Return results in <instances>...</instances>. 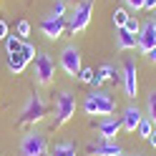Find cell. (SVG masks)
<instances>
[{
    "label": "cell",
    "instance_id": "obj_13",
    "mask_svg": "<svg viewBox=\"0 0 156 156\" xmlns=\"http://www.w3.org/2000/svg\"><path fill=\"white\" fill-rule=\"evenodd\" d=\"M144 116H146V113L139 108V106L129 103V106L123 108V116H121V126H123V131H126V133H136V129H139V123H141Z\"/></svg>",
    "mask_w": 156,
    "mask_h": 156
},
{
    "label": "cell",
    "instance_id": "obj_33",
    "mask_svg": "<svg viewBox=\"0 0 156 156\" xmlns=\"http://www.w3.org/2000/svg\"><path fill=\"white\" fill-rule=\"evenodd\" d=\"M129 156H146V154H141V151H136V154H129Z\"/></svg>",
    "mask_w": 156,
    "mask_h": 156
},
{
    "label": "cell",
    "instance_id": "obj_29",
    "mask_svg": "<svg viewBox=\"0 0 156 156\" xmlns=\"http://www.w3.org/2000/svg\"><path fill=\"white\" fill-rule=\"evenodd\" d=\"M5 38H8V23L0 20V41H5Z\"/></svg>",
    "mask_w": 156,
    "mask_h": 156
},
{
    "label": "cell",
    "instance_id": "obj_3",
    "mask_svg": "<svg viewBox=\"0 0 156 156\" xmlns=\"http://www.w3.org/2000/svg\"><path fill=\"white\" fill-rule=\"evenodd\" d=\"M53 108H55V129H61V126H66L68 121L76 116V96L71 91H61L55 93L53 98Z\"/></svg>",
    "mask_w": 156,
    "mask_h": 156
},
{
    "label": "cell",
    "instance_id": "obj_28",
    "mask_svg": "<svg viewBox=\"0 0 156 156\" xmlns=\"http://www.w3.org/2000/svg\"><path fill=\"white\" fill-rule=\"evenodd\" d=\"M101 83H103V76H101L98 71H96V76H93V81H91V86H93V88H101Z\"/></svg>",
    "mask_w": 156,
    "mask_h": 156
},
{
    "label": "cell",
    "instance_id": "obj_31",
    "mask_svg": "<svg viewBox=\"0 0 156 156\" xmlns=\"http://www.w3.org/2000/svg\"><path fill=\"white\" fill-rule=\"evenodd\" d=\"M146 61H149V63H156V48H151V51L146 53Z\"/></svg>",
    "mask_w": 156,
    "mask_h": 156
},
{
    "label": "cell",
    "instance_id": "obj_16",
    "mask_svg": "<svg viewBox=\"0 0 156 156\" xmlns=\"http://www.w3.org/2000/svg\"><path fill=\"white\" fill-rule=\"evenodd\" d=\"M51 156H76V144L73 141H58L51 149Z\"/></svg>",
    "mask_w": 156,
    "mask_h": 156
},
{
    "label": "cell",
    "instance_id": "obj_23",
    "mask_svg": "<svg viewBox=\"0 0 156 156\" xmlns=\"http://www.w3.org/2000/svg\"><path fill=\"white\" fill-rule=\"evenodd\" d=\"M93 76H96V71H93V68H88V66H83L81 68V71H78V81H81V83H88L91 86V81H93Z\"/></svg>",
    "mask_w": 156,
    "mask_h": 156
},
{
    "label": "cell",
    "instance_id": "obj_9",
    "mask_svg": "<svg viewBox=\"0 0 156 156\" xmlns=\"http://www.w3.org/2000/svg\"><path fill=\"white\" fill-rule=\"evenodd\" d=\"M61 68L66 71L68 78H76L78 71H81V51H78L76 45H66L63 51H61Z\"/></svg>",
    "mask_w": 156,
    "mask_h": 156
},
{
    "label": "cell",
    "instance_id": "obj_10",
    "mask_svg": "<svg viewBox=\"0 0 156 156\" xmlns=\"http://www.w3.org/2000/svg\"><path fill=\"white\" fill-rule=\"evenodd\" d=\"M86 154L88 156H121V146L108 139H98V141H88L86 144Z\"/></svg>",
    "mask_w": 156,
    "mask_h": 156
},
{
    "label": "cell",
    "instance_id": "obj_27",
    "mask_svg": "<svg viewBox=\"0 0 156 156\" xmlns=\"http://www.w3.org/2000/svg\"><path fill=\"white\" fill-rule=\"evenodd\" d=\"M123 5H126V10H133V13L144 10V0H123Z\"/></svg>",
    "mask_w": 156,
    "mask_h": 156
},
{
    "label": "cell",
    "instance_id": "obj_24",
    "mask_svg": "<svg viewBox=\"0 0 156 156\" xmlns=\"http://www.w3.org/2000/svg\"><path fill=\"white\" fill-rule=\"evenodd\" d=\"M15 33H18V38H20V41H28V35H30V23H28V20H18Z\"/></svg>",
    "mask_w": 156,
    "mask_h": 156
},
{
    "label": "cell",
    "instance_id": "obj_25",
    "mask_svg": "<svg viewBox=\"0 0 156 156\" xmlns=\"http://www.w3.org/2000/svg\"><path fill=\"white\" fill-rule=\"evenodd\" d=\"M66 13H68V8H66V0H55L53 3V18H66Z\"/></svg>",
    "mask_w": 156,
    "mask_h": 156
},
{
    "label": "cell",
    "instance_id": "obj_15",
    "mask_svg": "<svg viewBox=\"0 0 156 156\" xmlns=\"http://www.w3.org/2000/svg\"><path fill=\"white\" fill-rule=\"evenodd\" d=\"M25 66H28V61L23 58L20 51H18V53H8V71H10V73L20 76V73L25 71Z\"/></svg>",
    "mask_w": 156,
    "mask_h": 156
},
{
    "label": "cell",
    "instance_id": "obj_11",
    "mask_svg": "<svg viewBox=\"0 0 156 156\" xmlns=\"http://www.w3.org/2000/svg\"><path fill=\"white\" fill-rule=\"evenodd\" d=\"M38 28H41V33L48 38V41H58V38L66 33L68 23H66V18H53V15H45Z\"/></svg>",
    "mask_w": 156,
    "mask_h": 156
},
{
    "label": "cell",
    "instance_id": "obj_1",
    "mask_svg": "<svg viewBox=\"0 0 156 156\" xmlns=\"http://www.w3.org/2000/svg\"><path fill=\"white\" fill-rule=\"evenodd\" d=\"M83 111L88 113V116H101V119H103V116H113L116 101H113V96L108 91L96 88V91H91L83 98Z\"/></svg>",
    "mask_w": 156,
    "mask_h": 156
},
{
    "label": "cell",
    "instance_id": "obj_12",
    "mask_svg": "<svg viewBox=\"0 0 156 156\" xmlns=\"http://www.w3.org/2000/svg\"><path fill=\"white\" fill-rule=\"evenodd\" d=\"M96 131H98V139L116 141V136L123 131V126H121V119H116V116H103V119L96 123Z\"/></svg>",
    "mask_w": 156,
    "mask_h": 156
},
{
    "label": "cell",
    "instance_id": "obj_2",
    "mask_svg": "<svg viewBox=\"0 0 156 156\" xmlns=\"http://www.w3.org/2000/svg\"><path fill=\"white\" fill-rule=\"evenodd\" d=\"M45 113H48V106L43 101V96L41 93H30L28 101H25V106L20 108L18 123H20V126H35V123H41L45 119Z\"/></svg>",
    "mask_w": 156,
    "mask_h": 156
},
{
    "label": "cell",
    "instance_id": "obj_35",
    "mask_svg": "<svg viewBox=\"0 0 156 156\" xmlns=\"http://www.w3.org/2000/svg\"><path fill=\"white\" fill-rule=\"evenodd\" d=\"M154 20H156V15H154Z\"/></svg>",
    "mask_w": 156,
    "mask_h": 156
},
{
    "label": "cell",
    "instance_id": "obj_21",
    "mask_svg": "<svg viewBox=\"0 0 156 156\" xmlns=\"http://www.w3.org/2000/svg\"><path fill=\"white\" fill-rule=\"evenodd\" d=\"M20 45H23V41L18 35H8L5 38V51L8 53H18V51H20Z\"/></svg>",
    "mask_w": 156,
    "mask_h": 156
},
{
    "label": "cell",
    "instance_id": "obj_14",
    "mask_svg": "<svg viewBox=\"0 0 156 156\" xmlns=\"http://www.w3.org/2000/svg\"><path fill=\"white\" fill-rule=\"evenodd\" d=\"M116 48L119 51H133L136 48V35L129 33L126 28H116Z\"/></svg>",
    "mask_w": 156,
    "mask_h": 156
},
{
    "label": "cell",
    "instance_id": "obj_19",
    "mask_svg": "<svg viewBox=\"0 0 156 156\" xmlns=\"http://www.w3.org/2000/svg\"><path fill=\"white\" fill-rule=\"evenodd\" d=\"M146 119H151L156 126V88L149 91V96H146Z\"/></svg>",
    "mask_w": 156,
    "mask_h": 156
},
{
    "label": "cell",
    "instance_id": "obj_30",
    "mask_svg": "<svg viewBox=\"0 0 156 156\" xmlns=\"http://www.w3.org/2000/svg\"><path fill=\"white\" fill-rule=\"evenodd\" d=\"M144 10H154L156 13V0H144Z\"/></svg>",
    "mask_w": 156,
    "mask_h": 156
},
{
    "label": "cell",
    "instance_id": "obj_5",
    "mask_svg": "<svg viewBox=\"0 0 156 156\" xmlns=\"http://www.w3.org/2000/svg\"><path fill=\"white\" fill-rule=\"evenodd\" d=\"M20 156H48V141L41 131H28L20 139Z\"/></svg>",
    "mask_w": 156,
    "mask_h": 156
},
{
    "label": "cell",
    "instance_id": "obj_6",
    "mask_svg": "<svg viewBox=\"0 0 156 156\" xmlns=\"http://www.w3.org/2000/svg\"><path fill=\"white\" fill-rule=\"evenodd\" d=\"M33 76H35V81L41 83V86H48V83L53 81L55 63H53L51 53H38L35 55V61H33Z\"/></svg>",
    "mask_w": 156,
    "mask_h": 156
},
{
    "label": "cell",
    "instance_id": "obj_34",
    "mask_svg": "<svg viewBox=\"0 0 156 156\" xmlns=\"http://www.w3.org/2000/svg\"><path fill=\"white\" fill-rule=\"evenodd\" d=\"M121 156H129V154H121Z\"/></svg>",
    "mask_w": 156,
    "mask_h": 156
},
{
    "label": "cell",
    "instance_id": "obj_7",
    "mask_svg": "<svg viewBox=\"0 0 156 156\" xmlns=\"http://www.w3.org/2000/svg\"><path fill=\"white\" fill-rule=\"evenodd\" d=\"M139 71H136V63L133 61H123L121 68V83H123V93L126 98H136L139 96Z\"/></svg>",
    "mask_w": 156,
    "mask_h": 156
},
{
    "label": "cell",
    "instance_id": "obj_17",
    "mask_svg": "<svg viewBox=\"0 0 156 156\" xmlns=\"http://www.w3.org/2000/svg\"><path fill=\"white\" fill-rule=\"evenodd\" d=\"M98 73L103 76V81H108V83H119L121 81V71H119V68H113L111 63H103L98 68Z\"/></svg>",
    "mask_w": 156,
    "mask_h": 156
},
{
    "label": "cell",
    "instance_id": "obj_4",
    "mask_svg": "<svg viewBox=\"0 0 156 156\" xmlns=\"http://www.w3.org/2000/svg\"><path fill=\"white\" fill-rule=\"evenodd\" d=\"M91 15H93V0H81V3L73 5V10L68 13V30L73 35L76 33H83L91 23Z\"/></svg>",
    "mask_w": 156,
    "mask_h": 156
},
{
    "label": "cell",
    "instance_id": "obj_20",
    "mask_svg": "<svg viewBox=\"0 0 156 156\" xmlns=\"http://www.w3.org/2000/svg\"><path fill=\"white\" fill-rule=\"evenodd\" d=\"M129 10H126V8H116V10H113V25L116 28H123L126 23H129Z\"/></svg>",
    "mask_w": 156,
    "mask_h": 156
},
{
    "label": "cell",
    "instance_id": "obj_18",
    "mask_svg": "<svg viewBox=\"0 0 156 156\" xmlns=\"http://www.w3.org/2000/svg\"><path fill=\"white\" fill-rule=\"evenodd\" d=\"M154 129H156V126H154V121L151 119H146V116H144V119H141V123H139V129H136V133H139V139H149V136L154 133Z\"/></svg>",
    "mask_w": 156,
    "mask_h": 156
},
{
    "label": "cell",
    "instance_id": "obj_26",
    "mask_svg": "<svg viewBox=\"0 0 156 156\" xmlns=\"http://www.w3.org/2000/svg\"><path fill=\"white\" fill-rule=\"evenodd\" d=\"M123 28H126V30H129V33H133V35H139V30H141V23H139V20H136V18L131 15V18H129V23H126Z\"/></svg>",
    "mask_w": 156,
    "mask_h": 156
},
{
    "label": "cell",
    "instance_id": "obj_22",
    "mask_svg": "<svg viewBox=\"0 0 156 156\" xmlns=\"http://www.w3.org/2000/svg\"><path fill=\"white\" fill-rule=\"evenodd\" d=\"M20 53H23V58H25V61L28 63H30V61H35V45L33 43H28V41H23V45H20Z\"/></svg>",
    "mask_w": 156,
    "mask_h": 156
},
{
    "label": "cell",
    "instance_id": "obj_32",
    "mask_svg": "<svg viewBox=\"0 0 156 156\" xmlns=\"http://www.w3.org/2000/svg\"><path fill=\"white\" fill-rule=\"evenodd\" d=\"M146 141H149V146H151V149H156V129H154V133H151Z\"/></svg>",
    "mask_w": 156,
    "mask_h": 156
},
{
    "label": "cell",
    "instance_id": "obj_8",
    "mask_svg": "<svg viewBox=\"0 0 156 156\" xmlns=\"http://www.w3.org/2000/svg\"><path fill=\"white\" fill-rule=\"evenodd\" d=\"M136 48L146 55L151 51V48H156V20L154 18H149V20L141 23V30L139 35H136Z\"/></svg>",
    "mask_w": 156,
    "mask_h": 156
}]
</instances>
